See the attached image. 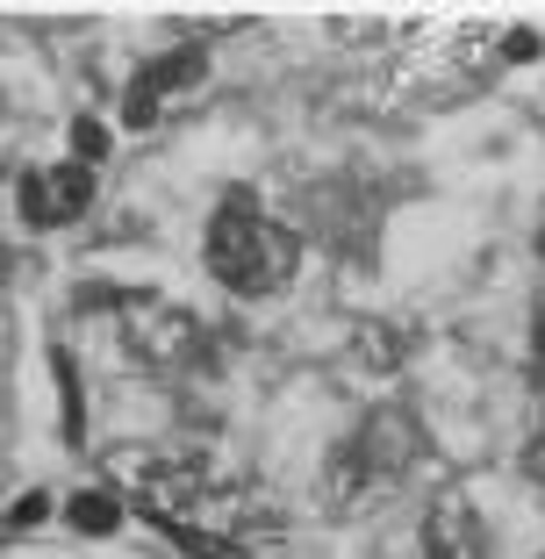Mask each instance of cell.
I'll return each instance as SVG.
<instances>
[{
    "label": "cell",
    "mask_w": 545,
    "mask_h": 559,
    "mask_svg": "<svg viewBox=\"0 0 545 559\" xmlns=\"http://www.w3.org/2000/svg\"><path fill=\"white\" fill-rule=\"evenodd\" d=\"M130 510L166 531L187 559H259L281 531L273 502H259L245 480L209 474L201 460H151L130 480Z\"/></svg>",
    "instance_id": "6da1fadb"
},
{
    "label": "cell",
    "mask_w": 545,
    "mask_h": 559,
    "mask_svg": "<svg viewBox=\"0 0 545 559\" xmlns=\"http://www.w3.org/2000/svg\"><path fill=\"white\" fill-rule=\"evenodd\" d=\"M416 452H424V438H416V416L410 409H374L359 430H345L337 438V452L323 460V510L331 516H366L374 502H388V495L410 480Z\"/></svg>",
    "instance_id": "7a4b0ae2"
},
{
    "label": "cell",
    "mask_w": 545,
    "mask_h": 559,
    "mask_svg": "<svg viewBox=\"0 0 545 559\" xmlns=\"http://www.w3.org/2000/svg\"><path fill=\"white\" fill-rule=\"evenodd\" d=\"M295 259H301L295 230L273 223L251 194H230L223 209H215V223H209V273L223 280L230 295H245V301L281 295L287 280H295Z\"/></svg>",
    "instance_id": "3957f363"
},
{
    "label": "cell",
    "mask_w": 545,
    "mask_h": 559,
    "mask_svg": "<svg viewBox=\"0 0 545 559\" xmlns=\"http://www.w3.org/2000/svg\"><path fill=\"white\" fill-rule=\"evenodd\" d=\"M122 337L144 366H194L201 359V323L173 301H130L122 316Z\"/></svg>",
    "instance_id": "277c9868"
},
{
    "label": "cell",
    "mask_w": 545,
    "mask_h": 559,
    "mask_svg": "<svg viewBox=\"0 0 545 559\" xmlns=\"http://www.w3.org/2000/svg\"><path fill=\"white\" fill-rule=\"evenodd\" d=\"M15 201H22V223H29V230H66V223L86 215V201H94V173H86V165H44V173H22Z\"/></svg>",
    "instance_id": "5b68a950"
},
{
    "label": "cell",
    "mask_w": 545,
    "mask_h": 559,
    "mask_svg": "<svg viewBox=\"0 0 545 559\" xmlns=\"http://www.w3.org/2000/svg\"><path fill=\"white\" fill-rule=\"evenodd\" d=\"M424 559H488V524L460 488H446L424 516Z\"/></svg>",
    "instance_id": "8992f818"
},
{
    "label": "cell",
    "mask_w": 545,
    "mask_h": 559,
    "mask_svg": "<svg viewBox=\"0 0 545 559\" xmlns=\"http://www.w3.org/2000/svg\"><path fill=\"white\" fill-rule=\"evenodd\" d=\"M201 80H209V50H201V44H180V50H166L158 66L137 72V86H151L158 100H166V94H187V86H201Z\"/></svg>",
    "instance_id": "52a82bcc"
},
{
    "label": "cell",
    "mask_w": 545,
    "mask_h": 559,
    "mask_svg": "<svg viewBox=\"0 0 545 559\" xmlns=\"http://www.w3.org/2000/svg\"><path fill=\"white\" fill-rule=\"evenodd\" d=\"M66 524L80 531V538H108V531L122 524V495H116V488H86V495H72Z\"/></svg>",
    "instance_id": "ba28073f"
},
{
    "label": "cell",
    "mask_w": 545,
    "mask_h": 559,
    "mask_svg": "<svg viewBox=\"0 0 545 559\" xmlns=\"http://www.w3.org/2000/svg\"><path fill=\"white\" fill-rule=\"evenodd\" d=\"M50 373H58V395H66V438L80 444L86 438V402H80V366H72V352H50Z\"/></svg>",
    "instance_id": "9c48e42d"
},
{
    "label": "cell",
    "mask_w": 545,
    "mask_h": 559,
    "mask_svg": "<svg viewBox=\"0 0 545 559\" xmlns=\"http://www.w3.org/2000/svg\"><path fill=\"white\" fill-rule=\"evenodd\" d=\"M100 158H108V130H100L94 116H80V122H72V165H86V173H94Z\"/></svg>",
    "instance_id": "30bf717a"
},
{
    "label": "cell",
    "mask_w": 545,
    "mask_h": 559,
    "mask_svg": "<svg viewBox=\"0 0 545 559\" xmlns=\"http://www.w3.org/2000/svg\"><path fill=\"white\" fill-rule=\"evenodd\" d=\"M44 516H50V495H44V488H36V495H22L15 510H8V524H0V545L15 538V531H36Z\"/></svg>",
    "instance_id": "8fae6325"
},
{
    "label": "cell",
    "mask_w": 545,
    "mask_h": 559,
    "mask_svg": "<svg viewBox=\"0 0 545 559\" xmlns=\"http://www.w3.org/2000/svg\"><path fill=\"white\" fill-rule=\"evenodd\" d=\"M158 108H166V100L151 94V86H130V100H122V116H130V130H151V122H158Z\"/></svg>",
    "instance_id": "7c38bea8"
},
{
    "label": "cell",
    "mask_w": 545,
    "mask_h": 559,
    "mask_svg": "<svg viewBox=\"0 0 545 559\" xmlns=\"http://www.w3.org/2000/svg\"><path fill=\"white\" fill-rule=\"evenodd\" d=\"M502 58H510V66H531V58H538V36H531V29H510V36H502Z\"/></svg>",
    "instance_id": "4fadbf2b"
},
{
    "label": "cell",
    "mask_w": 545,
    "mask_h": 559,
    "mask_svg": "<svg viewBox=\"0 0 545 559\" xmlns=\"http://www.w3.org/2000/svg\"><path fill=\"white\" fill-rule=\"evenodd\" d=\"M531 380H545V301L531 316Z\"/></svg>",
    "instance_id": "5bb4252c"
},
{
    "label": "cell",
    "mask_w": 545,
    "mask_h": 559,
    "mask_svg": "<svg viewBox=\"0 0 545 559\" xmlns=\"http://www.w3.org/2000/svg\"><path fill=\"white\" fill-rule=\"evenodd\" d=\"M524 466H531V480H538V488H545V430H538V438H531V460H524Z\"/></svg>",
    "instance_id": "9a60e30c"
},
{
    "label": "cell",
    "mask_w": 545,
    "mask_h": 559,
    "mask_svg": "<svg viewBox=\"0 0 545 559\" xmlns=\"http://www.w3.org/2000/svg\"><path fill=\"white\" fill-rule=\"evenodd\" d=\"M538 251H545V230H538Z\"/></svg>",
    "instance_id": "2e32d148"
}]
</instances>
